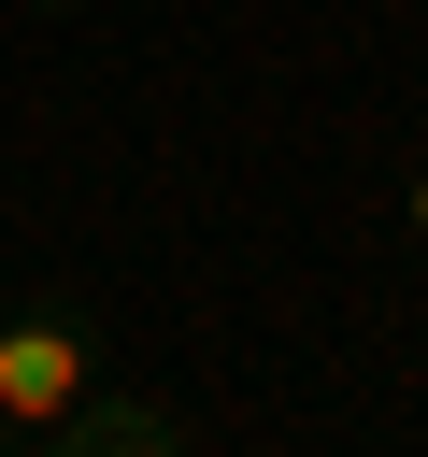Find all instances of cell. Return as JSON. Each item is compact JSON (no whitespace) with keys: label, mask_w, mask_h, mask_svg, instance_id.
<instances>
[{"label":"cell","mask_w":428,"mask_h":457,"mask_svg":"<svg viewBox=\"0 0 428 457\" xmlns=\"http://www.w3.org/2000/svg\"><path fill=\"white\" fill-rule=\"evenodd\" d=\"M86 371H100V343H86L71 314H14V328H0V428L43 443V428L86 400Z\"/></svg>","instance_id":"6da1fadb"},{"label":"cell","mask_w":428,"mask_h":457,"mask_svg":"<svg viewBox=\"0 0 428 457\" xmlns=\"http://www.w3.org/2000/svg\"><path fill=\"white\" fill-rule=\"evenodd\" d=\"M43 443H71V457H157V443H185V414H171L157 386L128 400V386H100V371H86V400H71Z\"/></svg>","instance_id":"7a4b0ae2"},{"label":"cell","mask_w":428,"mask_h":457,"mask_svg":"<svg viewBox=\"0 0 428 457\" xmlns=\"http://www.w3.org/2000/svg\"><path fill=\"white\" fill-rule=\"evenodd\" d=\"M399 214H414V243H428V171H414V186H399Z\"/></svg>","instance_id":"3957f363"}]
</instances>
